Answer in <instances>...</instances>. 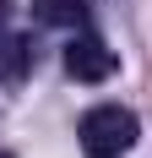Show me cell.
<instances>
[{
	"label": "cell",
	"instance_id": "obj_1",
	"mask_svg": "<svg viewBox=\"0 0 152 158\" xmlns=\"http://www.w3.org/2000/svg\"><path fill=\"white\" fill-rule=\"evenodd\" d=\"M136 114L125 109V104H98V109L82 114V126H76V136H82V153L87 158H120L136 147Z\"/></svg>",
	"mask_w": 152,
	"mask_h": 158
},
{
	"label": "cell",
	"instance_id": "obj_2",
	"mask_svg": "<svg viewBox=\"0 0 152 158\" xmlns=\"http://www.w3.org/2000/svg\"><path fill=\"white\" fill-rule=\"evenodd\" d=\"M114 49L103 44V38H92V33H76L71 49H65V71H71L76 82H109L114 77Z\"/></svg>",
	"mask_w": 152,
	"mask_h": 158
},
{
	"label": "cell",
	"instance_id": "obj_3",
	"mask_svg": "<svg viewBox=\"0 0 152 158\" xmlns=\"http://www.w3.org/2000/svg\"><path fill=\"white\" fill-rule=\"evenodd\" d=\"M33 16L44 27H82L87 22V0H33Z\"/></svg>",
	"mask_w": 152,
	"mask_h": 158
},
{
	"label": "cell",
	"instance_id": "obj_4",
	"mask_svg": "<svg viewBox=\"0 0 152 158\" xmlns=\"http://www.w3.org/2000/svg\"><path fill=\"white\" fill-rule=\"evenodd\" d=\"M27 71H33V44L27 38H0V82L16 87Z\"/></svg>",
	"mask_w": 152,
	"mask_h": 158
},
{
	"label": "cell",
	"instance_id": "obj_5",
	"mask_svg": "<svg viewBox=\"0 0 152 158\" xmlns=\"http://www.w3.org/2000/svg\"><path fill=\"white\" fill-rule=\"evenodd\" d=\"M0 158H11V153H0Z\"/></svg>",
	"mask_w": 152,
	"mask_h": 158
}]
</instances>
